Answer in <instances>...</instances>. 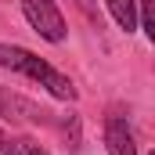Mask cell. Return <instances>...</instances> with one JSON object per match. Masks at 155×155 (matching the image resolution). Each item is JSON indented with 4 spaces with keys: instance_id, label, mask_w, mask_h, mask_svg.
<instances>
[{
    "instance_id": "9c48e42d",
    "label": "cell",
    "mask_w": 155,
    "mask_h": 155,
    "mask_svg": "<svg viewBox=\"0 0 155 155\" xmlns=\"http://www.w3.org/2000/svg\"><path fill=\"white\" fill-rule=\"evenodd\" d=\"M152 155H155V152H152Z\"/></svg>"
},
{
    "instance_id": "6da1fadb",
    "label": "cell",
    "mask_w": 155,
    "mask_h": 155,
    "mask_svg": "<svg viewBox=\"0 0 155 155\" xmlns=\"http://www.w3.org/2000/svg\"><path fill=\"white\" fill-rule=\"evenodd\" d=\"M0 69L18 72V76L40 83V87H43L51 97H58V101H76L72 79L61 76L54 65H47L43 58H36L33 51H25V47H18V43H0Z\"/></svg>"
},
{
    "instance_id": "7a4b0ae2",
    "label": "cell",
    "mask_w": 155,
    "mask_h": 155,
    "mask_svg": "<svg viewBox=\"0 0 155 155\" xmlns=\"http://www.w3.org/2000/svg\"><path fill=\"white\" fill-rule=\"evenodd\" d=\"M0 116L7 119V123H22V126H47V130H61V134L72 141V148L79 144L76 116H58V112L43 108V105H36V101H29V97H22V94L7 90V87H0Z\"/></svg>"
},
{
    "instance_id": "3957f363",
    "label": "cell",
    "mask_w": 155,
    "mask_h": 155,
    "mask_svg": "<svg viewBox=\"0 0 155 155\" xmlns=\"http://www.w3.org/2000/svg\"><path fill=\"white\" fill-rule=\"evenodd\" d=\"M22 11H25V22L43 40H51V43H61L65 40L69 29H65V18H61V11H58L54 0H22Z\"/></svg>"
},
{
    "instance_id": "ba28073f",
    "label": "cell",
    "mask_w": 155,
    "mask_h": 155,
    "mask_svg": "<svg viewBox=\"0 0 155 155\" xmlns=\"http://www.w3.org/2000/svg\"><path fill=\"white\" fill-rule=\"evenodd\" d=\"M76 7H79V11H87V18H94V22H97V11H94V4H90V0H76Z\"/></svg>"
},
{
    "instance_id": "8992f818",
    "label": "cell",
    "mask_w": 155,
    "mask_h": 155,
    "mask_svg": "<svg viewBox=\"0 0 155 155\" xmlns=\"http://www.w3.org/2000/svg\"><path fill=\"white\" fill-rule=\"evenodd\" d=\"M108 4V11H112V18H116V25L123 33H134L137 29V0H105Z\"/></svg>"
},
{
    "instance_id": "277c9868",
    "label": "cell",
    "mask_w": 155,
    "mask_h": 155,
    "mask_svg": "<svg viewBox=\"0 0 155 155\" xmlns=\"http://www.w3.org/2000/svg\"><path fill=\"white\" fill-rule=\"evenodd\" d=\"M105 148H108V155H137L134 130H130V123L119 112H112V116L105 119Z\"/></svg>"
},
{
    "instance_id": "52a82bcc",
    "label": "cell",
    "mask_w": 155,
    "mask_h": 155,
    "mask_svg": "<svg viewBox=\"0 0 155 155\" xmlns=\"http://www.w3.org/2000/svg\"><path fill=\"white\" fill-rule=\"evenodd\" d=\"M137 18H141V29L148 33V40L155 47V0H137Z\"/></svg>"
},
{
    "instance_id": "5b68a950",
    "label": "cell",
    "mask_w": 155,
    "mask_h": 155,
    "mask_svg": "<svg viewBox=\"0 0 155 155\" xmlns=\"http://www.w3.org/2000/svg\"><path fill=\"white\" fill-rule=\"evenodd\" d=\"M0 155H51L43 144H36L33 137H22V134H7L0 126Z\"/></svg>"
}]
</instances>
